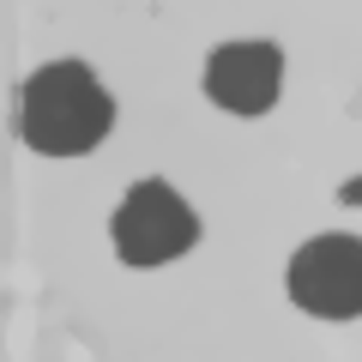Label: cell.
I'll return each mask as SVG.
<instances>
[{
	"instance_id": "obj_1",
	"label": "cell",
	"mask_w": 362,
	"mask_h": 362,
	"mask_svg": "<svg viewBox=\"0 0 362 362\" xmlns=\"http://www.w3.org/2000/svg\"><path fill=\"white\" fill-rule=\"evenodd\" d=\"M115 127V103L97 85V73L78 61H49L25 78V103H18V133L42 157H78L103 145Z\"/></svg>"
},
{
	"instance_id": "obj_2",
	"label": "cell",
	"mask_w": 362,
	"mask_h": 362,
	"mask_svg": "<svg viewBox=\"0 0 362 362\" xmlns=\"http://www.w3.org/2000/svg\"><path fill=\"white\" fill-rule=\"evenodd\" d=\"M115 254L127 259V266H163V259L187 254V247L199 242V218L194 206L169 187V181H139V187H127V199L115 206Z\"/></svg>"
},
{
	"instance_id": "obj_3",
	"label": "cell",
	"mask_w": 362,
	"mask_h": 362,
	"mask_svg": "<svg viewBox=\"0 0 362 362\" xmlns=\"http://www.w3.org/2000/svg\"><path fill=\"white\" fill-rule=\"evenodd\" d=\"M290 302L320 320H356L362 314V242L356 235H314L296 247L284 272Z\"/></svg>"
},
{
	"instance_id": "obj_4",
	"label": "cell",
	"mask_w": 362,
	"mask_h": 362,
	"mask_svg": "<svg viewBox=\"0 0 362 362\" xmlns=\"http://www.w3.org/2000/svg\"><path fill=\"white\" fill-rule=\"evenodd\" d=\"M284 90V54L278 42H223L206 61V97L230 115H266Z\"/></svg>"
},
{
	"instance_id": "obj_5",
	"label": "cell",
	"mask_w": 362,
	"mask_h": 362,
	"mask_svg": "<svg viewBox=\"0 0 362 362\" xmlns=\"http://www.w3.org/2000/svg\"><path fill=\"white\" fill-rule=\"evenodd\" d=\"M338 199H344V206H362V181H344V187H338Z\"/></svg>"
}]
</instances>
